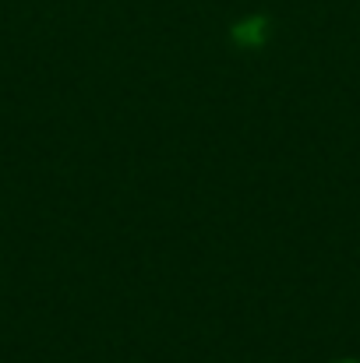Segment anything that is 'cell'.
<instances>
[{"instance_id":"obj_1","label":"cell","mask_w":360,"mask_h":363,"mask_svg":"<svg viewBox=\"0 0 360 363\" xmlns=\"http://www.w3.org/2000/svg\"><path fill=\"white\" fill-rule=\"evenodd\" d=\"M343 363H357V360H343Z\"/></svg>"}]
</instances>
